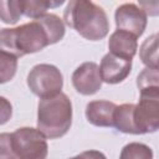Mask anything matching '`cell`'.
<instances>
[{
	"mask_svg": "<svg viewBox=\"0 0 159 159\" xmlns=\"http://www.w3.org/2000/svg\"><path fill=\"white\" fill-rule=\"evenodd\" d=\"M65 24L89 41H98L107 36L109 22L104 10L87 0H72L63 11Z\"/></svg>",
	"mask_w": 159,
	"mask_h": 159,
	"instance_id": "6da1fadb",
	"label": "cell"
},
{
	"mask_svg": "<svg viewBox=\"0 0 159 159\" xmlns=\"http://www.w3.org/2000/svg\"><path fill=\"white\" fill-rule=\"evenodd\" d=\"M48 45L51 41L40 19L14 29H2L0 32V50L15 57L39 52Z\"/></svg>",
	"mask_w": 159,
	"mask_h": 159,
	"instance_id": "7a4b0ae2",
	"label": "cell"
},
{
	"mask_svg": "<svg viewBox=\"0 0 159 159\" xmlns=\"http://www.w3.org/2000/svg\"><path fill=\"white\" fill-rule=\"evenodd\" d=\"M0 159H46L48 145L39 129L22 127L0 135Z\"/></svg>",
	"mask_w": 159,
	"mask_h": 159,
	"instance_id": "3957f363",
	"label": "cell"
},
{
	"mask_svg": "<svg viewBox=\"0 0 159 159\" xmlns=\"http://www.w3.org/2000/svg\"><path fill=\"white\" fill-rule=\"evenodd\" d=\"M72 123V103L65 93L42 98L37 108V129L46 138L65 135Z\"/></svg>",
	"mask_w": 159,
	"mask_h": 159,
	"instance_id": "277c9868",
	"label": "cell"
},
{
	"mask_svg": "<svg viewBox=\"0 0 159 159\" xmlns=\"http://www.w3.org/2000/svg\"><path fill=\"white\" fill-rule=\"evenodd\" d=\"M139 102L134 107L133 119L138 134L153 133L159 129V86L139 88Z\"/></svg>",
	"mask_w": 159,
	"mask_h": 159,
	"instance_id": "5b68a950",
	"label": "cell"
},
{
	"mask_svg": "<svg viewBox=\"0 0 159 159\" xmlns=\"http://www.w3.org/2000/svg\"><path fill=\"white\" fill-rule=\"evenodd\" d=\"M27 86L37 97L50 98L61 93L63 77L60 70L48 63H40L32 67L27 76Z\"/></svg>",
	"mask_w": 159,
	"mask_h": 159,
	"instance_id": "8992f818",
	"label": "cell"
},
{
	"mask_svg": "<svg viewBox=\"0 0 159 159\" xmlns=\"http://www.w3.org/2000/svg\"><path fill=\"white\" fill-rule=\"evenodd\" d=\"M114 19L117 30L127 31L134 35L135 37L143 35L148 22L147 14L143 11V9L132 2L123 4L119 7H117Z\"/></svg>",
	"mask_w": 159,
	"mask_h": 159,
	"instance_id": "52a82bcc",
	"label": "cell"
},
{
	"mask_svg": "<svg viewBox=\"0 0 159 159\" xmlns=\"http://www.w3.org/2000/svg\"><path fill=\"white\" fill-rule=\"evenodd\" d=\"M101 71L97 63L84 62L72 73V84L75 89L84 96L94 94L102 86Z\"/></svg>",
	"mask_w": 159,
	"mask_h": 159,
	"instance_id": "ba28073f",
	"label": "cell"
},
{
	"mask_svg": "<svg viewBox=\"0 0 159 159\" xmlns=\"http://www.w3.org/2000/svg\"><path fill=\"white\" fill-rule=\"evenodd\" d=\"M132 70V60H124L108 52L101 61L99 71L102 81L116 84L124 81Z\"/></svg>",
	"mask_w": 159,
	"mask_h": 159,
	"instance_id": "9c48e42d",
	"label": "cell"
},
{
	"mask_svg": "<svg viewBox=\"0 0 159 159\" xmlns=\"http://www.w3.org/2000/svg\"><path fill=\"white\" fill-rule=\"evenodd\" d=\"M109 52L124 60H132L138 50L137 37L127 31L116 30L108 40Z\"/></svg>",
	"mask_w": 159,
	"mask_h": 159,
	"instance_id": "30bf717a",
	"label": "cell"
},
{
	"mask_svg": "<svg viewBox=\"0 0 159 159\" xmlns=\"http://www.w3.org/2000/svg\"><path fill=\"white\" fill-rule=\"evenodd\" d=\"M117 106L109 101H92L86 106V118L96 127H114L113 114Z\"/></svg>",
	"mask_w": 159,
	"mask_h": 159,
	"instance_id": "8fae6325",
	"label": "cell"
},
{
	"mask_svg": "<svg viewBox=\"0 0 159 159\" xmlns=\"http://www.w3.org/2000/svg\"><path fill=\"white\" fill-rule=\"evenodd\" d=\"M134 107L135 104L133 103H124L117 106L113 114V124L119 132L127 134H138L133 119Z\"/></svg>",
	"mask_w": 159,
	"mask_h": 159,
	"instance_id": "7c38bea8",
	"label": "cell"
},
{
	"mask_svg": "<svg viewBox=\"0 0 159 159\" xmlns=\"http://www.w3.org/2000/svg\"><path fill=\"white\" fill-rule=\"evenodd\" d=\"M139 57L147 67H157L159 61V34L150 35L144 40L139 48Z\"/></svg>",
	"mask_w": 159,
	"mask_h": 159,
	"instance_id": "4fadbf2b",
	"label": "cell"
},
{
	"mask_svg": "<svg viewBox=\"0 0 159 159\" xmlns=\"http://www.w3.org/2000/svg\"><path fill=\"white\" fill-rule=\"evenodd\" d=\"M63 1H43V0H21L22 14L34 20L46 15L48 7H56L62 5Z\"/></svg>",
	"mask_w": 159,
	"mask_h": 159,
	"instance_id": "5bb4252c",
	"label": "cell"
},
{
	"mask_svg": "<svg viewBox=\"0 0 159 159\" xmlns=\"http://www.w3.org/2000/svg\"><path fill=\"white\" fill-rule=\"evenodd\" d=\"M22 14L21 0H1L0 1V17L5 24H16Z\"/></svg>",
	"mask_w": 159,
	"mask_h": 159,
	"instance_id": "9a60e30c",
	"label": "cell"
},
{
	"mask_svg": "<svg viewBox=\"0 0 159 159\" xmlns=\"http://www.w3.org/2000/svg\"><path fill=\"white\" fill-rule=\"evenodd\" d=\"M119 159H153V150L143 143H129L123 147Z\"/></svg>",
	"mask_w": 159,
	"mask_h": 159,
	"instance_id": "2e32d148",
	"label": "cell"
},
{
	"mask_svg": "<svg viewBox=\"0 0 159 159\" xmlns=\"http://www.w3.org/2000/svg\"><path fill=\"white\" fill-rule=\"evenodd\" d=\"M17 67V57L5 51H0V82L5 83L10 81L15 73Z\"/></svg>",
	"mask_w": 159,
	"mask_h": 159,
	"instance_id": "e0dca14e",
	"label": "cell"
},
{
	"mask_svg": "<svg viewBox=\"0 0 159 159\" xmlns=\"http://www.w3.org/2000/svg\"><path fill=\"white\" fill-rule=\"evenodd\" d=\"M147 86H159V71L157 68L145 67L137 77V87L143 88Z\"/></svg>",
	"mask_w": 159,
	"mask_h": 159,
	"instance_id": "ac0fdd59",
	"label": "cell"
},
{
	"mask_svg": "<svg viewBox=\"0 0 159 159\" xmlns=\"http://www.w3.org/2000/svg\"><path fill=\"white\" fill-rule=\"evenodd\" d=\"M139 7L147 14V16H158L159 15V0H148V1H139Z\"/></svg>",
	"mask_w": 159,
	"mask_h": 159,
	"instance_id": "d6986e66",
	"label": "cell"
},
{
	"mask_svg": "<svg viewBox=\"0 0 159 159\" xmlns=\"http://www.w3.org/2000/svg\"><path fill=\"white\" fill-rule=\"evenodd\" d=\"M11 117V104L6 101V98L1 97V124H4Z\"/></svg>",
	"mask_w": 159,
	"mask_h": 159,
	"instance_id": "ffe728a7",
	"label": "cell"
},
{
	"mask_svg": "<svg viewBox=\"0 0 159 159\" xmlns=\"http://www.w3.org/2000/svg\"><path fill=\"white\" fill-rule=\"evenodd\" d=\"M86 159H107L106 155L99 150H86L83 152Z\"/></svg>",
	"mask_w": 159,
	"mask_h": 159,
	"instance_id": "44dd1931",
	"label": "cell"
},
{
	"mask_svg": "<svg viewBox=\"0 0 159 159\" xmlns=\"http://www.w3.org/2000/svg\"><path fill=\"white\" fill-rule=\"evenodd\" d=\"M68 159H86V157H84V154H83V152H82L81 154H78V155H76V157H73V158H68Z\"/></svg>",
	"mask_w": 159,
	"mask_h": 159,
	"instance_id": "7402d4cb",
	"label": "cell"
},
{
	"mask_svg": "<svg viewBox=\"0 0 159 159\" xmlns=\"http://www.w3.org/2000/svg\"><path fill=\"white\" fill-rule=\"evenodd\" d=\"M155 68H157V70L159 71V61H158V63H157V67H155Z\"/></svg>",
	"mask_w": 159,
	"mask_h": 159,
	"instance_id": "603a6c76",
	"label": "cell"
}]
</instances>
